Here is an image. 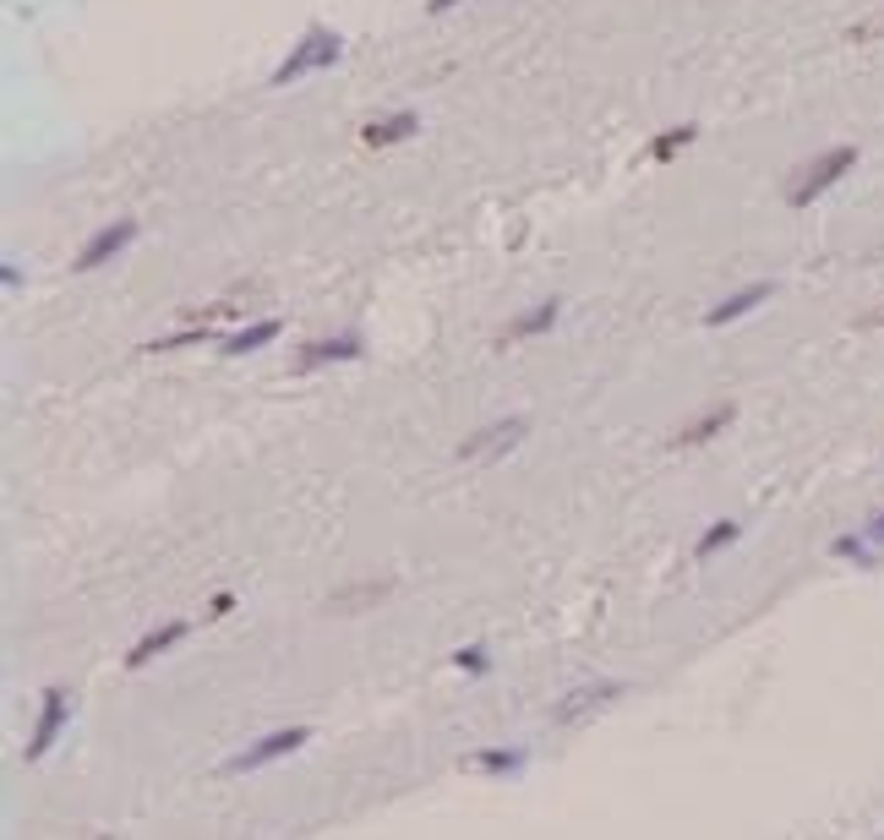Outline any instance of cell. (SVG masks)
<instances>
[{
    "label": "cell",
    "instance_id": "obj_7",
    "mask_svg": "<svg viewBox=\"0 0 884 840\" xmlns=\"http://www.w3.org/2000/svg\"><path fill=\"white\" fill-rule=\"evenodd\" d=\"M361 339L355 333H339V339H311V344H300V355H295V372H317V366H339V361H361Z\"/></svg>",
    "mask_w": 884,
    "mask_h": 840
},
{
    "label": "cell",
    "instance_id": "obj_2",
    "mask_svg": "<svg viewBox=\"0 0 884 840\" xmlns=\"http://www.w3.org/2000/svg\"><path fill=\"white\" fill-rule=\"evenodd\" d=\"M339 55H344V38H339L333 27L311 22V27L300 33V44L279 60V71H274L268 82H274V88H285V82H300V77H311V71H333V66H339Z\"/></svg>",
    "mask_w": 884,
    "mask_h": 840
},
{
    "label": "cell",
    "instance_id": "obj_1",
    "mask_svg": "<svg viewBox=\"0 0 884 840\" xmlns=\"http://www.w3.org/2000/svg\"><path fill=\"white\" fill-rule=\"evenodd\" d=\"M852 164H858V147H852V142H841V147H830V153L808 158V164L792 175L786 202H792V208H814V202H819L830 186H841V180L852 175Z\"/></svg>",
    "mask_w": 884,
    "mask_h": 840
},
{
    "label": "cell",
    "instance_id": "obj_3",
    "mask_svg": "<svg viewBox=\"0 0 884 840\" xmlns=\"http://www.w3.org/2000/svg\"><path fill=\"white\" fill-rule=\"evenodd\" d=\"M524 431H530V420L524 416L491 420V425H480V431H469V436L458 442V464H491V458H502L508 447H519Z\"/></svg>",
    "mask_w": 884,
    "mask_h": 840
},
{
    "label": "cell",
    "instance_id": "obj_17",
    "mask_svg": "<svg viewBox=\"0 0 884 840\" xmlns=\"http://www.w3.org/2000/svg\"><path fill=\"white\" fill-rule=\"evenodd\" d=\"M737 535H742V524H737V519H716V524L694 541V557H716L721 546H732Z\"/></svg>",
    "mask_w": 884,
    "mask_h": 840
},
{
    "label": "cell",
    "instance_id": "obj_8",
    "mask_svg": "<svg viewBox=\"0 0 884 840\" xmlns=\"http://www.w3.org/2000/svg\"><path fill=\"white\" fill-rule=\"evenodd\" d=\"M622 694V683H585V688H574V694H563V699L552 704V720L557 726H574V720H585V715H595V709H606V704Z\"/></svg>",
    "mask_w": 884,
    "mask_h": 840
},
{
    "label": "cell",
    "instance_id": "obj_13",
    "mask_svg": "<svg viewBox=\"0 0 884 840\" xmlns=\"http://www.w3.org/2000/svg\"><path fill=\"white\" fill-rule=\"evenodd\" d=\"M732 405H716V410H705V416L694 420V425H683L677 436H672V447H699V442H710V436H721L727 425H732Z\"/></svg>",
    "mask_w": 884,
    "mask_h": 840
},
{
    "label": "cell",
    "instance_id": "obj_9",
    "mask_svg": "<svg viewBox=\"0 0 884 840\" xmlns=\"http://www.w3.org/2000/svg\"><path fill=\"white\" fill-rule=\"evenodd\" d=\"M770 289H775V284H764V279H759V284H742L737 295L716 300V306L705 311V328H727V322H742L748 311H759V306L770 300Z\"/></svg>",
    "mask_w": 884,
    "mask_h": 840
},
{
    "label": "cell",
    "instance_id": "obj_20",
    "mask_svg": "<svg viewBox=\"0 0 884 840\" xmlns=\"http://www.w3.org/2000/svg\"><path fill=\"white\" fill-rule=\"evenodd\" d=\"M447 5H458V0H427V11H432V16H442Z\"/></svg>",
    "mask_w": 884,
    "mask_h": 840
},
{
    "label": "cell",
    "instance_id": "obj_18",
    "mask_svg": "<svg viewBox=\"0 0 884 840\" xmlns=\"http://www.w3.org/2000/svg\"><path fill=\"white\" fill-rule=\"evenodd\" d=\"M475 764H480V770H491V775H513V770L524 764V753H519V748H508V753H502V748H491V753H475Z\"/></svg>",
    "mask_w": 884,
    "mask_h": 840
},
{
    "label": "cell",
    "instance_id": "obj_15",
    "mask_svg": "<svg viewBox=\"0 0 884 840\" xmlns=\"http://www.w3.org/2000/svg\"><path fill=\"white\" fill-rule=\"evenodd\" d=\"M388 589H394L388 578H383V584H350V589H339V595L328 600V611H339V617H344V611H361V606H377V600H383Z\"/></svg>",
    "mask_w": 884,
    "mask_h": 840
},
{
    "label": "cell",
    "instance_id": "obj_6",
    "mask_svg": "<svg viewBox=\"0 0 884 840\" xmlns=\"http://www.w3.org/2000/svg\"><path fill=\"white\" fill-rule=\"evenodd\" d=\"M137 241V219H115V224H104L77 257H71V274H93V268H104L121 246H132Z\"/></svg>",
    "mask_w": 884,
    "mask_h": 840
},
{
    "label": "cell",
    "instance_id": "obj_4",
    "mask_svg": "<svg viewBox=\"0 0 884 840\" xmlns=\"http://www.w3.org/2000/svg\"><path fill=\"white\" fill-rule=\"evenodd\" d=\"M66 709H71V699H66V688H44L38 694V720H33V737H27V748H22V759L27 764H38L49 748H55V737H60V726H66Z\"/></svg>",
    "mask_w": 884,
    "mask_h": 840
},
{
    "label": "cell",
    "instance_id": "obj_19",
    "mask_svg": "<svg viewBox=\"0 0 884 840\" xmlns=\"http://www.w3.org/2000/svg\"><path fill=\"white\" fill-rule=\"evenodd\" d=\"M453 666H458V672H469V677H480V672H486V650H480V644H469V650H458V655H453Z\"/></svg>",
    "mask_w": 884,
    "mask_h": 840
},
{
    "label": "cell",
    "instance_id": "obj_14",
    "mask_svg": "<svg viewBox=\"0 0 884 840\" xmlns=\"http://www.w3.org/2000/svg\"><path fill=\"white\" fill-rule=\"evenodd\" d=\"M279 333H285V322H279V317H263V322H252V328L230 333V339H224V355H246V350H263V344H274Z\"/></svg>",
    "mask_w": 884,
    "mask_h": 840
},
{
    "label": "cell",
    "instance_id": "obj_11",
    "mask_svg": "<svg viewBox=\"0 0 884 840\" xmlns=\"http://www.w3.org/2000/svg\"><path fill=\"white\" fill-rule=\"evenodd\" d=\"M186 639V622H164V628H153V633H143L132 650H126V672H143L153 655H164V650H175Z\"/></svg>",
    "mask_w": 884,
    "mask_h": 840
},
{
    "label": "cell",
    "instance_id": "obj_16",
    "mask_svg": "<svg viewBox=\"0 0 884 840\" xmlns=\"http://www.w3.org/2000/svg\"><path fill=\"white\" fill-rule=\"evenodd\" d=\"M694 137H699V126H666L661 137L644 147V158H650V164H666V158H677L683 147H694Z\"/></svg>",
    "mask_w": 884,
    "mask_h": 840
},
{
    "label": "cell",
    "instance_id": "obj_21",
    "mask_svg": "<svg viewBox=\"0 0 884 840\" xmlns=\"http://www.w3.org/2000/svg\"><path fill=\"white\" fill-rule=\"evenodd\" d=\"M869 541H884V513L874 519V524H869Z\"/></svg>",
    "mask_w": 884,
    "mask_h": 840
},
{
    "label": "cell",
    "instance_id": "obj_10",
    "mask_svg": "<svg viewBox=\"0 0 884 840\" xmlns=\"http://www.w3.org/2000/svg\"><path fill=\"white\" fill-rule=\"evenodd\" d=\"M421 132V115L416 110H394V115H377V121H366L361 126V142L366 147H399V142H410Z\"/></svg>",
    "mask_w": 884,
    "mask_h": 840
},
{
    "label": "cell",
    "instance_id": "obj_5",
    "mask_svg": "<svg viewBox=\"0 0 884 840\" xmlns=\"http://www.w3.org/2000/svg\"><path fill=\"white\" fill-rule=\"evenodd\" d=\"M306 726H285V731H274V737H257L246 753H235V759H224V775H246V770H263V764H274V759H285V753H295V748H306Z\"/></svg>",
    "mask_w": 884,
    "mask_h": 840
},
{
    "label": "cell",
    "instance_id": "obj_12",
    "mask_svg": "<svg viewBox=\"0 0 884 840\" xmlns=\"http://www.w3.org/2000/svg\"><path fill=\"white\" fill-rule=\"evenodd\" d=\"M563 317V300H541V306H530V311H519L508 328H502V339H535V333H552V322Z\"/></svg>",
    "mask_w": 884,
    "mask_h": 840
}]
</instances>
